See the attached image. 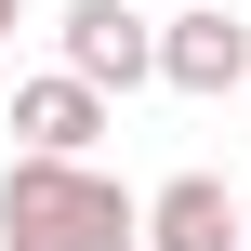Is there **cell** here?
Returning <instances> with one entry per match:
<instances>
[{
    "label": "cell",
    "instance_id": "1",
    "mask_svg": "<svg viewBox=\"0 0 251 251\" xmlns=\"http://www.w3.org/2000/svg\"><path fill=\"white\" fill-rule=\"evenodd\" d=\"M0 251H146V199L93 159H0Z\"/></svg>",
    "mask_w": 251,
    "mask_h": 251
},
{
    "label": "cell",
    "instance_id": "2",
    "mask_svg": "<svg viewBox=\"0 0 251 251\" xmlns=\"http://www.w3.org/2000/svg\"><path fill=\"white\" fill-rule=\"evenodd\" d=\"M66 66L93 79V93H132V79H159V26L132 13V0H66Z\"/></svg>",
    "mask_w": 251,
    "mask_h": 251
},
{
    "label": "cell",
    "instance_id": "3",
    "mask_svg": "<svg viewBox=\"0 0 251 251\" xmlns=\"http://www.w3.org/2000/svg\"><path fill=\"white\" fill-rule=\"evenodd\" d=\"M146 251H251V199L225 172H172L146 199Z\"/></svg>",
    "mask_w": 251,
    "mask_h": 251
},
{
    "label": "cell",
    "instance_id": "4",
    "mask_svg": "<svg viewBox=\"0 0 251 251\" xmlns=\"http://www.w3.org/2000/svg\"><path fill=\"white\" fill-rule=\"evenodd\" d=\"M159 79H172V93H238L251 79V26L225 0H185V13L159 26Z\"/></svg>",
    "mask_w": 251,
    "mask_h": 251
},
{
    "label": "cell",
    "instance_id": "5",
    "mask_svg": "<svg viewBox=\"0 0 251 251\" xmlns=\"http://www.w3.org/2000/svg\"><path fill=\"white\" fill-rule=\"evenodd\" d=\"M13 132H26L40 159H93V132H106V93H93L79 66H53V79H26V93H13Z\"/></svg>",
    "mask_w": 251,
    "mask_h": 251
},
{
    "label": "cell",
    "instance_id": "6",
    "mask_svg": "<svg viewBox=\"0 0 251 251\" xmlns=\"http://www.w3.org/2000/svg\"><path fill=\"white\" fill-rule=\"evenodd\" d=\"M13 26H26V0H0V53H13Z\"/></svg>",
    "mask_w": 251,
    "mask_h": 251
},
{
    "label": "cell",
    "instance_id": "7",
    "mask_svg": "<svg viewBox=\"0 0 251 251\" xmlns=\"http://www.w3.org/2000/svg\"><path fill=\"white\" fill-rule=\"evenodd\" d=\"M225 13H238V0H225Z\"/></svg>",
    "mask_w": 251,
    "mask_h": 251
}]
</instances>
